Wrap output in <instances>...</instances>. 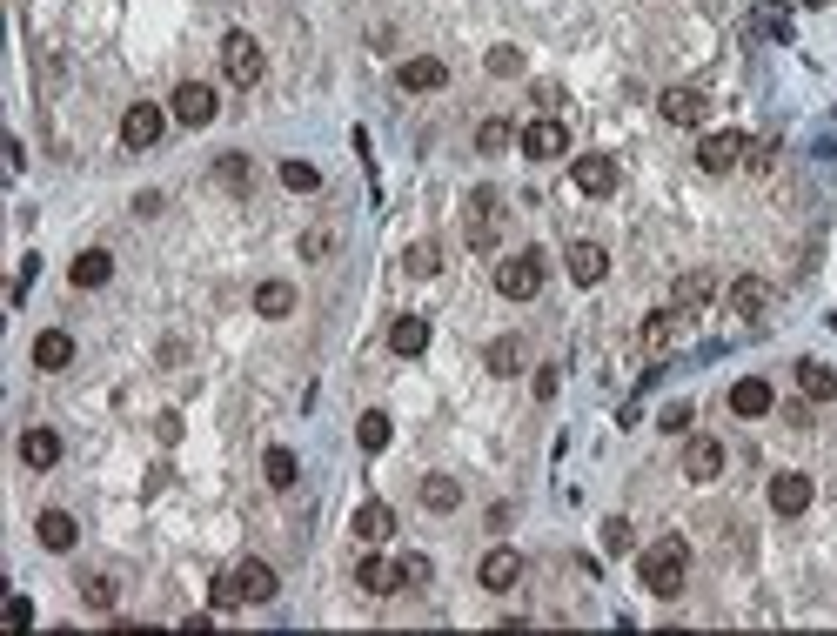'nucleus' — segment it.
I'll list each match as a JSON object with an SVG mask.
<instances>
[{
    "mask_svg": "<svg viewBox=\"0 0 837 636\" xmlns=\"http://www.w3.org/2000/svg\"><path fill=\"white\" fill-rule=\"evenodd\" d=\"M436 268H442V248L436 242H416L409 255H402V275H416V282H429Z\"/></svg>",
    "mask_w": 837,
    "mask_h": 636,
    "instance_id": "473e14b6",
    "label": "nucleus"
},
{
    "mask_svg": "<svg viewBox=\"0 0 837 636\" xmlns=\"http://www.w3.org/2000/svg\"><path fill=\"white\" fill-rule=\"evenodd\" d=\"M67 362H74V335H61V329H47L41 342H34V369H67Z\"/></svg>",
    "mask_w": 837,
    "mask_h": 636,
    "instance_id": "393cba45",
    "label": "nucleus"
},
{
    "mask_svg": "<svg viewBox=\"0 0 837 636\" xmlns=\"http://www.w3.org/2000/svg\"><path fill=\"white\" fill-rule=\"evenodd\" d=\"M556 382H563V375H556V369H536V382H529V389H536V395H543V402H550V395H556Z\"/></svg>",
    "mask_w": 837,
    "mask_h": 636,
    "instance_id": "49530a36",
    "label": "nucleus"
},
{
    "mask_svg": "<svg viewBox=\"0 0 837 636\" xmlns=\"http://www.w3.org/2000/svg\"><path fill=\"white\" fill-rule=\"evenodd\" d=\"M396 536V509L389 503H362L355 509V543H389Z\"/></svg>",
    "mask_w": 837,
    "mask_h": 636,
    "instance_id": "4be33fe9",
    "label": "nucleus"
},
{
    "mask_svg": "<svg viewBox=\"0 0 837 636\" xmlns=\"http://www.w3.org/2000/svg\"><path fill=\"white\" fill-rule=\"evenodd\" d=\"M456 503H463V489L449 483V476H422V509H436V516H449Z\"/></svg>",
    "mask_w": 837,
    "mask_h": 636,
    "instance_id": "c85d7f7f",
    "label": "nucleus"
},
{
    "mask_svg": "<svg viewBox=\"0 0 837 636\" xmlns=\"http://www.w3.org/2000/svg\"><path fill=\"white\" fill-rule=\"evenodd\" d=\"M34 275H41V262L27 255V262H21V275H14V302H27V288H34Z\"/></svg>",
    "mask_w": 837,
    "mask_h": 636,
    "instance_id": "c03bdc74",
    "label": "nucleus"
},
{
    "mask_svg": "<svg viewBox=\"0 0 837 636\" xmlns=\"http://www.w3.org/2000/svg\"><path fill=\"white\" fill-rule=\"evenodd\" d=\"M81 603H88V610H114V576H81Z\"/></svg>",
    "mask_w": 837,
    "mask_h": 636,
    "instance_id": "f704fd0d",
    "label": "nucleus"
},
{
    "mask_svg": "<svg viewBox=\"0 0 837 636\" xmlns=\"http://www.w3.org/2000/svg\"><path fill=\"white\" fill-rule=\"evenodd\" d=\"M509 141H516V134H509V121H483V128H476V148H483V154H503Z\"/></svg>",
    "mask_w": 837,
    "mask_h": 636,
    "instance_id": "4c0bfd02",
    "label": "nucleus"
},
{
    "mask_svg": "<svg viewBox=\"0 0 837 636\" xmlns=\"http://www.w3.org/2000/svg\"><path fill=\"white\" fill-rule=\"evenodd\" d=\"M771 382H757V375H744V382H730V409L737 416H771Z\"/></svg>",
    "mask_w": 837,
    "mask_h": 636,
    "instance_id": "5701e85b",
    "label": "nucleus"
},
{
    "mask_svg": "<svg viewBox=\"0 0 837 636\" xmlns=\"http://www.w3.org/2000/svg\"><path fill=\"white\" fill-rule=\"evenodd\" d=\"M570 181L583 195H617V161H610V154H583L570 168Z\"/></svg>",
    "mask_w": 837,
    "mask_h": 636,
    "instance_id": "4468645a",
    "label": "nucleus"
},
{
    "mask_svg": "<svg viewBox=\"0 0 837 636\" xmlns=\"http://www.w3.org/2000/svg\"><path fill=\"white\" fill-rule=\"evenodd\" d=\"M442 81H449V67H442V61H402L396 67V88L402 94H436Z\"/></svg>",
    "mask_w": 837,
    "mask_h": 636,
    "instance_id": "412c9836",
    "label": "nucleus"
},
{
    "mask_svg": "<svg viewBox=\"0 0 837 636\" xmlns=\"http://www.w3.org/2000/svg\"><path fill=\"white\" fill-rule=\"evenodd\" d=\"M389 436H396V429H389V416H382V409H369V416L355 422V442H362L369 456H375V449H389Z\"/></svg>",
    "mask_w": 837,
    "mask_h": 636,
    "instance_id": "2f4dec72",
    "label": "nucleus"
},
{
    "mask_svg": "<svg viewBox=\"0 0 837 636\" xmlns=\"http://www.w3.org/2000/svg\"><path fill=\"white\" fill-rule=\"evenodd\" d=\"M543 275H550V255H543V248H523V255H509V262L496 268V295L536 302V295H543Z\"/></svg>",
    "mask_w": 837,
    "mask_h": 636,
    "instance_id": "7ed1b4c3",
    "label": "nucleus"
},
{
    "mask_svg": "<svg viewBox=\"0 0 837 636\" xmlns=\"http://www.w3.org/2000/svg\"><path fill=\"white\" fill-rule=\"evenodd\" d=\"M730 308H737V315H764V308H771V288L757 282V275H744V282L730 288Z\"/></svg>",
    "mask_w": 837,
    "mask_h": 636,
    "instance_id": "cd10ccee",
    "label": "nucleus"
},
{
    "mask_svg": "<svg viewBox=\"0 0 837 636\" xmlns=\"http://www.w3.org/2000/svg\"><path fill=\"white\" fill-rule=\"evenodd\" d=\"M67 282H74V288H108L114 282V255H108V248H81L74 268H67Z\"/></svg>",
    "mask_w": 837,
    "mask_h": 636,
    "instance_id": "dca6fc26",
    "label": "nucleus"
},
{
    "mask_svg": "<svg viewBox=\"0 0 837 636\" xmlns=\"http://www.w3.org/2000/svg\"><path fill=\"white\" fill-rule=\"evenodd\" d=\"M744 154H750L744 134H737V128H717V134H704V141H697V168H704V175H730Z\"/></svg>",
    "mask_w": 837,
    "mask_h": 636,
    "instance_id": "39448f33",
    "label": "nucleus"
},
{
    "mask_svg": "<svg viewBox=\"0 0 837 636\" xmlns=\"http://www.w3.org/2000/svg\"><path fill=\"white\" fill-rule=\"evenodd\" d=\"M262 476L275 489H288V483H295V456H288V449H268V456H262Z\"/></svg>",
    "mask_w": 837,
    "mask_h": 636,
    "instance_id": "c9c22d12",
    "label": "nucleus"
},
{
    "mask_svg": "<svg viewBox=\"0 0 837 636\" xmlns=\"http://www.w3.org/2000/svg\"><path fill=\"white\" fill-rule=\"evenodd\" d=\"M396 563H402V590H429V576H436V570H429V556L409 549V556H396Z\"/></svg>",
    "mask_w": 837,
    "mask_h": 636,
    "instance_id": "e433bc0d",
    "label": "nucleus"
},
{
    "mask_svg": "<svg viewBox=\"0 0 837 636\" xmlns=\"http://www.w3.org/2000/svg\"><path fill=\"white\" fill-rule=\"evenodd\" d=\"M34 536H41V549H54V556H67V549L81 543V523H74L67 509H41V523H34Z\"/></svg>",
    "mask_w": 837,
    "mask_h": 636,
    "instance_id": "2eb2a0df",
    "label": "nucleus"
},
{
    "mask_svg": "<svg viewBox=\"0 0 837 636\" xmlns=\"http://www.w3.org/2000/svg\"><path fill=\"white\" fill-rule=\"evenodd\" d=\"M804 7H831V0H804Z\"/></svg>",
    "mask_w": 837,
    "mask_h": 636,
    "instance_id": "de8ad7c7",
    "label": "nucleus"
},
{
    "mask_svg": "<svg viewBox=\"0 0 837 636\" xmlns=\"http://www.w3.org/2000/svg\"><path fill=\"white\" fill-rule=\"evenodd\" d=\"M168 114H175L181 128H208V121H215V88H208V81H181Z\"/></svg>",
    "mask_w": 837,
    "mask_h": 636,
    "instance_id": "6e6552de",
    "label": "nucleus"
},
{
    "mask_svg": "<svg viewBox=\"0 0 837 636\" xmlns=\"http://www.w3.org/2000/svg\"><path fill=\"white\" fill-rule=\"evenodd\" d=\"M262 41H255V34H242V27H228V34H221V74H228V81H235V88H255V81H262Z\"/></svg>",
    "mask_w": 837,
    "mask_h": 636,
    "instance_id": "20e7f679",
    "label": "nucleus"
},
{
    "mask_svg": "<svg viewBox=\"0 0 837 636\" xmlns=\"http://www.w3.org/2000/svg\"><path fill=\"white\" fill-rule=\"evenodd\" d=\"M215 181L228 188V195H248V181H255V175H248V154H221V161H215Z\"/></svg>",
    "mask_w": 837,
    "mask_h": 636,
    "instance_id": "c756f323",
    "label": "nucleus"
},
{
    "mask_svg": "<svg viewBox=\"0 0 837 636\" xmlns=\"http://www.w3.org/2000/svg\"><path fill=\"white\" fill-rule=\"evenodd\" d=\"M757 27H764L771 41H791V14H784V7H764V14H757Z\"/></svg>",
    "mask_w": 837,
    "mask_h": 636,
    "instance_id": "ea45409f",
    "label": "nucleus"
},
{
    "mask_svg": "<svg viewBox=\"0 0 837 636\" xmlns=\"http://www.w3.org/2000/svg\"><path fill=\"white\" fill-rule=\"evenodd\" d=\"M21 462H27V469H54V462H61V436H54V429H27V436H21Z\"/></svg>",
    "mask_w": 837,
    "mask_h": 636,
    "instance_id": "b1692460",
    "label": "nucleus"
},
{
    "mask_svg": "<svg viewBox=\"0 0 837 636\" xmlns=\"http://www.w3.org/2000/svg\"><path fill=\"white\" fill-rule=\"evenodd\" d=\"M496 195H489V188H476V195H469V248H476V255H483V248H496Z\"/></svg>",
    "mask_w": 837,
    "mask_h": 636,
    "instance_id": "a211bd4d",
    "label": "nucleus"
},
{
    "mask_svg": "<svg viewBox=\"0 0 837 636\" xmlns=\"http://www.w3.org/2000/svg\"><path fill=\"white\" fill-rule=\"evenodd\" d=\"M476 583H483L489 596H503V590H516V583H523V556H516V549L509 543H496L483 556V563H476Z\"/></svg>",
    "mask_w": 837,
    "mask_h": 636,
    "instance_id": "0eeeda50",
    "label": "nucleus"
},
{
    "mask_svg": "<svg viewBox=\"0 0 837 636\" xmlns=\"http://www.w3.org/2000/svg\"><path fill=\"white\" fill-rule=\"evenodd\" d=\"M282 188H295V195H315V188H322V168H315V161H282Z\"/></svg>",
    "mask_w": 837,
    "mask_h": 636,
    "instance_id": "72a5a7b5",
    "label": "nucleus"
},
{
    "mask_svg": "<svg viewBox=\"0 0 837 636\" xmlns=\"http://www.w3.org/2000/svg\"><path fill=\"white\" fill-rule=\"evenodd\" d=\"M523 154H529V161H556V154H570V128L550 121V114L529 121V128H523Z\"/></svg>",
    "mask_w": 837,
    "mask_h": 636,
    "instance_id": "9b49d317",
    "label": "nucleus"
},
{
    "mask_svg": "<svg viewBox=\"0 0 837 636\" xmlns=\"http://www.w3.org/2000/svg\"><path fill=\"white\" fill-rule=\"evenodd\" d=\"M355 583H362L369 596H402V563H389L382 549H369V556L355 563Z\"/></svg>",
    "mask_w": 837,
    "mask_h": 636,
    "instance_id": "f8f14e48",
    "label": "nucleus"
},
{
    "mask_svg": "<svg viewBox=\"0 0 837 636\" xmlns=\"http://www.w3.org/2000/svg\"><path fill=\"white\" fill-rule=\"evenodd\" d=\"M563 268H570L576 288H596L603 275H610V255H603V242H570L563 248Z\"/></svg>",
    "mask_w": 837,
    "mask_h": 636,
    "instance_id": "1a4fd4ad",
    "label": "nucleus"
},
{
    "mask_svg": "<svg viewBox=\"0 0 837 636\" xmlns=\"http://www.w3.org/2000/svg\"><path fill=\"white\" fill-rule=\"evenodd\" d=\"M771 509H777V516H804V509H811V476L784 469V476L771 483Z\"/></svg>",
    "mask_w": 837,
    "mask_h": 636,
    "instance_id": "f3484780",
    "label": "nucleus"
},
{
    "mask_svg": "<svg viewBox=\"0 0 837 636\" xmlns=\"http://www.w3.org/2000/svg\"><path fill=\"white\" fill-rule=\"evenodd\" d=\"M489 74H503V81H516V74H523V54H516V47H489Z\"/></svg>",
    "mask_w": 837,
    "mask_h": 636,
    "instance_id": "58836bf2",
    "label": "nucleus"
},
{
    "mask_svg": "<svg viewBox=\"0 0 837 636\" xmlns=\"http://www.w3.org/2000/svg\"><path fill=\"white\" fill-rule=\"evenodd\" d=\"M657 114L670 121V128H697V121L710 114V101H704L697 88H663V94H657Z\"/></svg>",
    "mask_w": 837,
    "mask_h": 636,
    "instance_id": "9d476101",
    "label": "nucleus"
},
{
    "mask_svg": "<svg viewBox=\"0 0 837 636\" xmlns=\"http://www.w3.org/2000/svg\"><path fill=\"white\" fill-rule=\"evenodd\" d=\"M483 362H489V375H516V369H523V342H516V335H503V342H489Z\"/></svg>",
    "mask_w": 837,
    "mask_h": 636,
    "instance_id": "7c9ffc66",
    "label": "nucleus"
},
{
    "mask_svg": "<svg viewBox=\"0 0 837 636\" xmlns=\"http://www.w3.org/2000/svg\"><path fill=\"white\" fill-rule=\"evenodd\" d=\"M329 248H335V235H329V228H309V235H302V255H309V262H322Z\"/></svg>",
    "mask_w": 837,
    "mask_h": 636,
    "instance_id": "a19ab883",
    "label": "nucleus"
},
{
    "mask_svg": "<svg viewBox=\"0 0 837 636\" xmlns=\"http://www.w3.org/2000/svg\"><path fill=\"white\" fill-rule=\"evenodd\" d=\"M797 389L811 395V402H837V369L817 362V355H804V362H797Z\"/></svg>",
    "mask_w": 837,
    "mask_h": 636,
    "instance_id": "aec40b11",
    "label": "nucleus"
},
{
    "mask_svg": "<svg viewBox=\"0 0 837 636\" xmlns=\"http://www.w3.org/2000/svg\"><path fill=\"white\" fill-rule=\"evenodd\" d=\"M637 576H643V590L663 596V603L683 596V583H690V543H683V536H657V543L643 549Z\"/></svg>",
    "mask_w": 837,
    "mask_h": 636,
    "instance_id": "f03ea898",
    "label": "nucleus"
},
{
    "mask_svg": "<svg viewBox=\"0 0 837 636\" xmlns=\"http://www.w3.org/2000/svg\"><path fill=\"white\" fill-rule=\"evenodd\" d=\"M389 349H396L402 362H416V355L429 349V322H422V315H396V322H389Z\"/></svg>",
    "mask_w": 837,
    "mask_h": 636,
    "instance_id": "6ab92c4d",
    "label": "nucleus"
},
{
    "mask_svg": "<svg viewBox=\"0 0 837 636\" xmlns=\"http://www.w3.org/2000/svg\"><path fill=\"white\" fill-rule=\"evenodd\" d=\"M683 476H690V483H717V476H724V442L697 436L690 449H683Z\"/></svg>",
    "mask_w": 837,
    "mask_h": 636,
    "instance_id": "ddd939ff",
    "label": "nucleus"
},
{
    "mask_svg": "<svg viewBox=\"0 0 837 636\" xmlns=\"http://www.w3.org/2000/svg\"><path fill=\"white\" fill-rule=\"evenodd\" d=\"M255 315H268V322L295 315V282H262L255 288Z\"/></svg>",
    "mask_w": 837,
    "mask_h": 636,
    "instance_id": "a878e982",
    "label": "nucleus"
},
{
    "mask_svg": "<svg viewBox=\"0 0 837 636\" xmlns=\"http://www.w3.org/2000/svg\"><path fill=\"white\" fill-rule=\"evenodd\" d=\"M282 590L275 583V570H268L262 556H242V563H228V570L215 576V610H255V603H268V596Z\"/></svg>",
    "mask_w": 837,
    "mask_h": 636,
    "instance_id": "f257e3e1",
    "label": "nucleus"
},
{
    "mask_svg": "<svg viewBox=\"0 0 837 636\" xmlns=\"http://www.w3.org/2000/svg\"><path fill=\"white\" fill-rule=\"evenodd\" d=\"M603 549H630V523H623V516L603 523Z\"/></svg>",
    "mask_w": 837,
    "mask_h": 636,
    "instance_id": "79ce46f5",
    "label": "nucleus"
},
{
    "mask_svg": "<svg viewBox=\"0 0 837 636\" xmlns=\"http://www.w3.org/2000/svg\"><path fill=\"white\" fill-rule=\"evenodd\" d=\"M161 128H168V114H161L155 101H134V108L121 114V148H134V154H141V148H155V141H161Z\"/></svg>",
    "mask_w": 837,
    "mask_h": 636,
    "instance_id": "423d86ee",
    "label": "nucleus"
},
{
    "mask_svg": "<svg viewBox=\"0 0 837 636\" xmlns=\"http://www.w3.org/2000/svg\"><path fill=\"white\" fill-rule=\"evenodd\" d=\"M710 295H717V282L697 268V275H677V295H670V302H677V315H683V308H704Z\"/></svg>",
    "mask_w": 837,
    "mask_h": 636,
    "instance_id": "bb28decb",
    "label": "nucleus"
},
{
    "mask_svg": "<svg viewBox=\"0 0 837 636\" xmlns=\"http://www.w3.org/2000/svg\"><path fill=\"white\" fill-rule=\"evenodd\" d=\"M657 422H663V429H690V402H670Z\"/></svg>",
    "mask_w": 837,
    "mask_h": 636,
    "instance_id": "a18cd8bd",
    "label": "nucleus"
},
{
    "mask_svg": "<svg viewBox=\"0 0 837 636\" xmlns=\"http://www.w3.org/2000/svg\"><path fill=\"white\" fill-rule=\"evenodd\" d=\"M7 623L27 630V623H34V603H27V596H7Z\"/></svg>",
    "mask_w": 837,
    "mask_h": 636,
    "instance_id": "37998d69",
    "label": "nucleus"
}]
</instances>
